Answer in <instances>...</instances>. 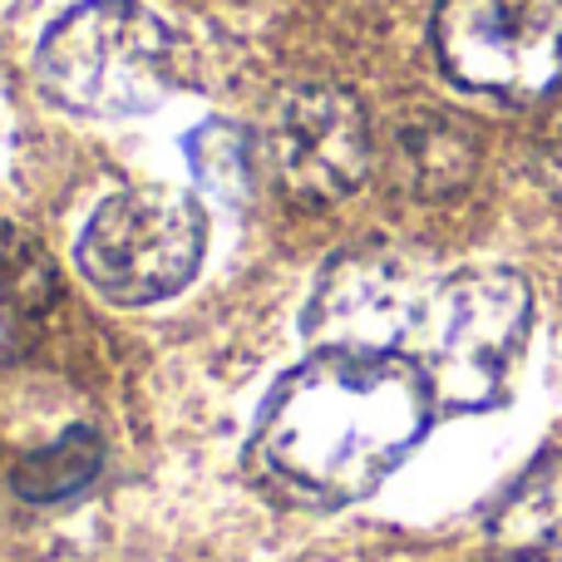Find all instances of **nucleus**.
Masks as SVG:
<instances>
[{"label": "nucleus", "mask_w": 562, "mask_h": 562, "mask_svg": "<svg viewBox=\"0 0 562 562\" xmlns=\"http://www.w3.org/2000/svg\"><path fill=\"white\" fill-rule=\"evenodd\" d=\"M207 252V217L193 193L128 188L99 203L79 237V272L119 306H154L198 277Z\"/></svg>", "instance_id": "4"}, {"label": "nucleus", "mask_w": 562, "mask_h": 562, "mask_svg": "<svg viewBox=\"0 0 562 562\" xmlns=\"http://www.w3.org/2000/svg\"><path fill=\"white\" fill-rule=\"evenodd\" d=\"M267 173L296 207H330L366 183L375 164V128L350 89L291 85L262 119Z\"/></svg>", "instance_id": "6"}, {"label": "nucleus", "mask_w": 562, "mask_h": 562, "mask_svg": "<svg viewBox=\"0 0 562 562\" xmlns=\"http://www.w3.org/2000/svg\"><path fill=\"white\" fill-rule=\"evenodd\" d=\"M188 164H193L198 183L207 188L223 203H243L247 188H252V154H247L243 128L233 124H203L188 138Z\"/></svg>", "instance_id": "11"}, {"label": "nucleus", "mask_w": 562, "mask_h": 562, "mask_svg": "<svg viewBox=\"0 0 562 562\" xmlns=\"http://www.w3.org/2000/svg\"><path fill=\"white\" fill-rule=\"evenodd\" d=\"M488 543L504 558L562 553V449L543 454L488 518Z\"/></svg>", "instance_id": "9"}, {"label": "nucleus", "mask_w": 562, "mask_h": 562, "mask_svg": "<svg viewBox=\"0 0 562 562\" xmlns=\"http://www.w3.org/2000/svg\"><path fill=\"white\" fill-rule=\"evenodd\" d=\"M35 79L75 114H148L183 85V45L138 0H85L45 30Z\"/></svg>", "instance_id": "3"}, {"label": "nucleus", "mask_w": 562, "mask_h": 562, "mask_svg": "<svg viewBox=\"0 0 562 562\" xmlns=\"http://www.w3.org/2000/svg\"><path fill=\"white\" fill-rule=\"evenodd\" d=\"M435 409L439 400L415 360L380 350H316L267 395L247 469L286 504H356L405 464Z\"/></svg>", "instance_id": "1"}, {"label": "nucleus", "mask_w": 562, "mask_h": 562, "mask_svg": "<svg viewBox=\"0 0 562 562\" xmlns=\"http://www.w3.org/2000/svg\"><path fill=\"white\" fill-rule=\"evenodd\" d=\"M375 158L385 183H395L409 198L439 203L469 188L479 168V138L445 109H405L380 128Z\"/></svg>", "instance_id": "7"}, {"label": "nucleus", "mask_w": 562, "mask_h": 562, "mask_svg": "<svg viewBox=\"0 0 562 562\" xmlns=\"http://www.w3.org/2000/svg\"><path fill=\"white\" fill-rule=\"evenodd\" d=\"M99 464H104V439H99L94 429L75 425V429H65L55 445L20 459L10 484H15V494L30 498V504H59V498L79 494L85 484H94Z\"/></svg>", "instance_id": "10"}, {"label": "nucleus", "mask_w": 562, "mask_h": 562, "mask_svg": "<svg viewBox=\"0 0 562 562\" xmlns=\"http://www.w3.org/2000/svg\"><path fill=\"white\" fill-rule=\"evenodd\" d=\"M435 49L464 89L543 99L562 85V0H445Z\"/></svg>", "instance_id": "5"}, {"label": "nucleus", "mask_w": 562, "mask_h": 562, "mask_svg": "<svg viewBox=\"0 0 562 562\" xmlns=\"http://www.w3.org/2000/svg\"><path fill=\"white\" fill-rule=\"evenodd\" d=\"M59 301V272L49 252L15 223H0V360L30 350Z\"/></svg>", "instance_id": "8"}, {"label": "nucleus", "mask_w": 562, "mask_h": 562, "mask_svg": "<svg viewBox=\"0 0 562 562\" xmlns=\"http://www.w3.org/2000/svg\"><path fill=\"white\" fill-rule=\"evenodd\" d=\"M533 296L528 281L508 267L419 277L395 326L390 356H405L425 370L445 409H484L504 395L528 336Z\"/></svg>", "instance_id": "2"}]
</instances>
